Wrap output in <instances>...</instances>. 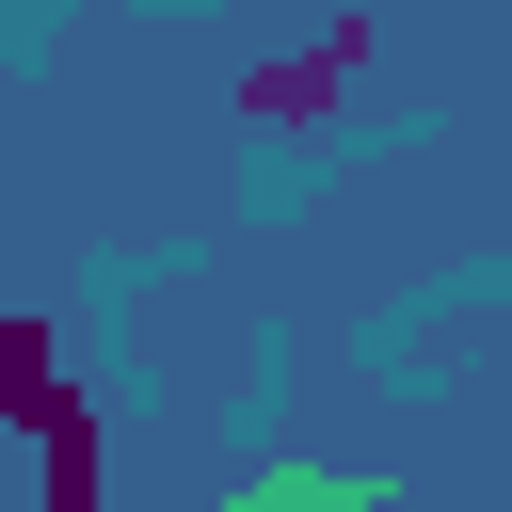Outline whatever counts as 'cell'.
<instances>
[{"label":"cell","instance_id":"1","mask_svg":"<svg viewBox=\"0 0 512 512\" xmlns=\"http://www.w3.org/2000/svg\"><path fill=\"white\" fill-rule=\"evenodd\" d=\"M368 48H384V32H368V16H336L320 48L256 64V80H240V112H256V128H304V112H336V96H352V64H368Z\"/></svg>","mask_w":512,"mask_h":512},{"label":"cell","instance_id":"2","mask_svg":"<svg viewBox=\"0 0 512 512\" xmlns=\"http://www.w3.org/2000/svg\"><path fill=\"white\" fill-rule=\"evenodd\" d=\"M224 512H368V480H304V464H288V480H240Z\"/></svg>","mask_w":512,"mask_h":512}]
</instances>
